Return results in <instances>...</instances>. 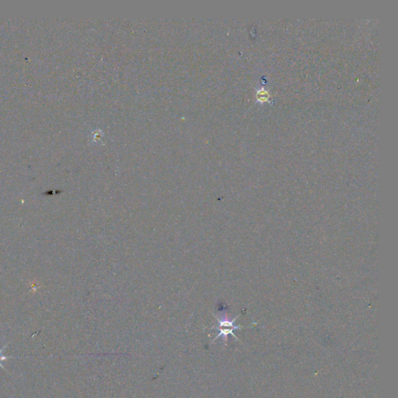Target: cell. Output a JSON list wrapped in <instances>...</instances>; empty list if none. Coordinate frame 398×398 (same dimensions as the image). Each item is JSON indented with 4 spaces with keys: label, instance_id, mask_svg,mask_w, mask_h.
Instances as JSON below:
<instances>
[{
    "label": "cell",
    "instance_id": "cell-2",
    "mask_svg": "<svg viewBox=\"0 0 398 398\" xmlns=\"http://www.w3.org/2000/svg\"><path fill=\"white\" fill-rule=\"evenodd\" d=\"M4 350V349H1L0 350V367H2L3 369L4 368V366L1 364V362L4 360H6V359H8L9 357H6L4 356V355H2V354H1V352H2V351Z\"/></svg>",
    "mask_w": 398,
    "mask_h": 398
},
{
    "label": "cell",
    "instance_id": "cell-1",
    "mask_svg": "<svg viewBox=\"0 0 398 398\" xmlns=\"http://www.w3.org/2000/svg\"><path fill=\"white\" fill-rule=\"evenodd\" d=\"M239 316L240 315H238L237 317H235L234 319L232 320V321H227V320L222 321V320L218 319L217 317H216V319H217L218 322H219V326H218V327H213V328L217 329L219 332V334L216 336V338H215L213 341H216L218 338H219V337L221 336L225 337V341H227V336H228L229 335H233L236 340H238L236 335L233 334V331L236 330V329L244 328V327H242V326H235L233 324H234L235 321L237 319Z\"/></svg>",
    "mask_w": 398,
    "mask_h": 398
}]
</instances>
